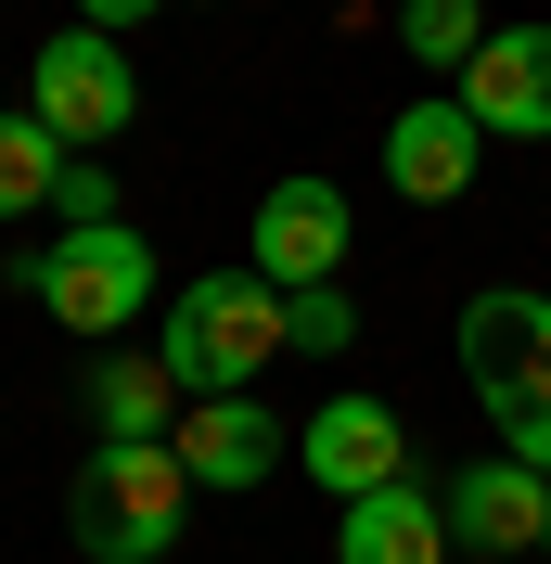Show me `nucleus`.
I'll return each mask as SVG.
<instances>
[{
  "label": "nucleus",
  "instance_id": "4468645a",
  "mask_svg": "<svg viewBox=\"0 0 551 564\" xmlns=\"http://www.w3.org/2000/svg\"><path fill=\"white\" fill-rule=\"evenodd\" d=\"M398 52H411L423 77L462 90V65L487 52V0H398Z\"/></svg>",
  "mask_w": 551,
  "mask_h": 564
},
{
  "label": "nucleus",
  "instance_id": "39448f33",
  "mask_svg": "<svg viewBox=\"0 0 551 564\" xmlns=\"http://www.w3.org/2000/svg\"><path fill=\"white\" fill-rule=\"evenodd\" d=\"M26 116L65 141V154L129 141V116H141V65H129V39H104V26L39 39V52H26Z\"/></svg>",
  "mask_w": 551,
  "mask_h": 564
},
{
  "label": "nucleus",
  "instance_id": "a211bd4d",
  "mask_svg": "<svg viewBox=\"0 0 551 564\" xmlns=\"http://www.w3.org/2000/svg\"><path fill=\"white\" fill-rule=\"evenodd\" d=\"M168 0H77V26H104V39H129V26H154Z\"/></svg>",
  "mask_w": 551,
  "mask_h": 564
},
{
  "label": "nucleus",
  "instance_id": "20e7f679",
  "mask_svg": "<svg viewBox=\"0 0 551 564\" xmlns=\"http://www.w3.org/2000/svg\"><path fill=\"white\" fill-rule=\"evenodd\" d=\"M65 527L90 564H168L180 527H193V475H180V449H90L65 488Z\"/></svg>",
  "mask_w": 551,
  "mask_h": 564
},
{
  "label": "nucleus",
  "instance_id": "9b49d317",
  "mask_svg": "<svg viewBox=\"0 0 551 564\" xmlns=\"http://www.w3.org/2000/svg\"><path fill=\"white\" fill-rule=\"evenodd\" d=\"M462 116L487 141H551V26H487V52L462 65Z\"/></svg>",
  "mask_w": 551,
  "mask_h": 564
},
{
  "label": "nucleus",
  "instance_id": "f8f14e48",
  "mask_svg": "<svg viewBox=\"0 0 551 564\" xmlns=\"http://www.w3.org/2000/svg\"><path fill=\"white\" fill-rule=\"evenodd\" d=\"M180 411H193V398H180V372L154 347H104L90 359V423H104V449H168Z\"/></svg>",
  "mask_w": 551,
  "mask_h": 564
},
{
  "label": "nucleus",
  "instance_id": "0eeeda50",
  "mask_svg": "<svg viewBox=\"0 0 551 564\" xmlns=\"http://www.w3.org/2000/svg\"><path fill=\"white\" fill-rule=\"evenodd\" d=\"M475 167H487V129L462 116V90H411L385 116V193L398 206H462Z\"/></svg>",
  "mask_w": 551,
  "mask_h": 564
},
{
  "label": "nucleus",
  "instance_id": "f257e3e1",
  "mask_svg": "<svg viewBox=\"0 0 551 564\" xmlns=\"http://www.w3.org/2000/svg\"><path fill=\"white\" fill-rule=\"evenodd\" d=\"M449 347H462V386H475L487 436L551 475V295L539 282H487V295H462Z\"/></svg>",
  "mask_w": 551,
  "mask_h": 564
},
{
  "label": "nucleus",
  "instance_id": "6ab92c4d",
  "mask_svg": "<svg viewBox=\"0 0 551 564\" xmlns=\"http://www.w3.org/2000/svg\"><path fill=\"white\" fill-rule=\"evenodd\" d=\"M539 552H551V539H539Z\"/></svg>",
  "mask_w": 551,
  "mask_h": 564
},
{
  "label": "nucleus",
  "instance_id": "f3484780",
  "mask_svg": "<svg viewBox=\"0 0 551 564\" xmlns=\"http://www.w3.org/2000/svg\"><path fill=\"white\" fill-rule=\"evenodd\" d=\"M52 218H65V231H116V167H104V154H65V180H52Z\"/></svg>",
  "mask_w": 551,
  "mask_h": 564
},
{
  "label": "nucleus",
  "instance_id": "f03ea898",
  "mask_svg": "<svg viewBox=\"0 0 551 564\" xmlns=\"http://www.w3.org/2000/svg\"><path fill=\"white\" fill-rule=\"evenodd\" d=\"M154 359L180 372V398H257V372L295 359V334H282V282H257V270H193V282L168 295V321H154Z\"/></svg>",
  "mask_w": 551,
  "mask_h": 564
},
{
  "label": "nucleus",
  "instance_id": "423d86ee",
  "mask_svg": "<svg viewBox=\"0 0 551 564\" xmlns=\"http://www.w3.org/2000/svg\"><path fill=\"white\" fill-rule=\"evenodd\" d=\"M346 245H359V206H346V180L295 167L257 193V231H244V270L282 282V295H309V282H346Z\"/></svg>",
  "mask_w": 551,
  "mask_h": 564
},
{
  "label": "nucleus",
  "instance_id": "dca6fc26",
  "mask_svg": "<svg viewBox=\"0 0 551 564\" xmlns=\"http://www.w3.org/2000/svg\"><path fill=\"white\" fill-rule=\"evenodd\" d=\"M282 334L309 359H346L359 347V308H346V282H309V295H282Z\"/></svg>",
  "mask_w": 551,
  "mask_h": 564
},
{
  "label": "nucleus",
  "instance_id": "9d476101",
  "mask_svg": "<svg viewBox=\"0 0 551 564\" xmlns=\"http://www.w3.org/2000/svg\"><path fill=\"white\" fill-rule=\"evenodd\" d=\"M436 500H449V552H539V539H551V475L514 462V449L462 462Z\"/></svg>",
  "mask_w": 551,
  "mask_h": 564
},
{
  "label": "nucleus",
  "instance_id": "7ed1b4c3",
  "mask_svg": "<svg viewBox=\"0 0 551 564\" xmlns=\"http://www.w3.org/2000/svg\"><path fill=\"white\" fill-rule=\"evenodd\" d=\"M13 295H26L39 321H65L77 347H129V321L168 308L154 245H141L129 218H116V231H65V245H26L13 257Z\"/></svg>",
  "mask_w": 551,
  "mask_h": 564
},
{
  "label": "nucleus",
  "instance_id": "6e6552de",
  "mask_svg": "<svg viewBox=\"0 0 551 564\" xmlns=\"http://www.w3.org/2000/svg\"><path fill=\"white\" fill-rule=\"evenodd\" d=\"M180 475H193V500H244V488H270L282 462H295V423L270 411V398H193V411H180Z\"/></svg>",
  "mask_w": 551,
  "mask_h": 564
},
{
  "label": "nucleus",
  "instance_id": "1a4fd4ad",
  "mask_svg": "<svg viewBox=\"0 0 551 564\" xmlns=\"http://www.w3.org/2000/svg\"><path fill=\"white\" fill-rule=\"evenodd\" d=\"M295 462H309V488H334V500H372V488H398L411 475V423L385 411V398H321L309 411V436H295Z\"/></svg>",
  "mask_w": 551,
  "mask_h": 564
},
{
  "label": "nucleus",
  "instance_id": "ddd939ff",
  "mask_svg": "<svg viewBox=\"0 0 551 564\" xmlns=\"http://www.w3.org/2000/svg\"><path fill=\"white\" fill-rule=\"evenodd\" d=\"M334 564H449V500L423 488V475H398V488H372V500H346Z\"/></svg>",
  "mask_w": 551,
  "mask_h": 564
},
{
  "label": "nucleus",
  "instance_id": "2eb2a0df",
  "mask_svg": "<svg viewBox=\"0 0 551 564\" xmlns=\"http://www.w3.org/2000/svg\"><path fill=\"white\" fill-rule=\"evenodd\" d=\"M52 180H65V141L39 129V116H0V231L52 206Z\"/></svg>",
  "mask_w": 551,
  "mask_h": 564
}]
</instances>
